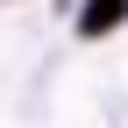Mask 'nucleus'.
I'll return each instance as SVG.
<instances>
[{
  "label": "nucleus",
  "mask_w": 128,
  "mask_h": 128,
  "mask_svg": "<svg viewBox=\"0 0 128 128\" xmlns=\"http://www.w3.org/2000/svg\"><path fill=\"white\" fill-rule=\"evenodd\" d=\"M121 14H128V0H86L78 28H86V36H107V28H121Z\"/></svg>",
  "instance_id": "nucleus-1"
}]
</instances>
